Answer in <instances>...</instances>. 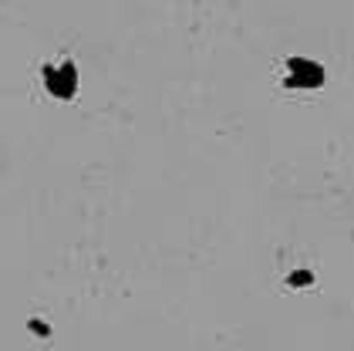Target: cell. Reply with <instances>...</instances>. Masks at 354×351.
I'll return each instance as SVG.
<instances>
[{"mask_svg":"<svg viewBox=\"0 0 354 351\" xmlns=\"http://www.w3.org/2000/svg\"><path fill=\"white\" fill-rule=\"evenodd\" d=\"M324 81V71L321 64H310V61H290V84H304V88H314Z\"/></svg>","mask_w":354,"mask_h":351,"instance_id":"2","label":"cell"},{"mask_svg":"<svg viewBox=\"0 0 354 351\" xmlns=\"http://www.w3.org/2000/svg\"><path fill=\"white\" fill-rule=\"evenodd\" d=\"M44 81L51 88V95L57 98H71L75 95V68L71 64H61V68H44Z\"/></svg>","mask_w":354,"mask_h":351,"instance_id":"1","label":"cell"}]
</instances>
